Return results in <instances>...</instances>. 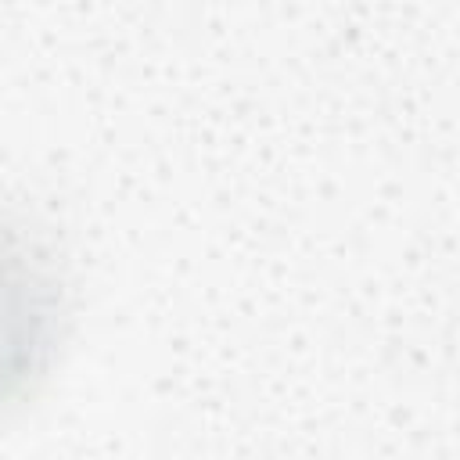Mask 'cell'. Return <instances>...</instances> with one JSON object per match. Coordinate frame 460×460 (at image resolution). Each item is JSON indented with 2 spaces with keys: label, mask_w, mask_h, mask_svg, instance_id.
<instances>
[{
  "label": "cell",
  "mask_w": 460,
  "mask_h": 460,
  "mask_svg": "<svg viewBox=\"0 0 460 460\" xmlns=\"http://www.w3.org/2000/svg\"><path fill=\"white\" fill-rule=\"evenodd\" d=\"M68 270L54 237L0 205V417L50 374L68 327Z\"/></svg>",
  "instance_id": "1"
}]
</instances>
